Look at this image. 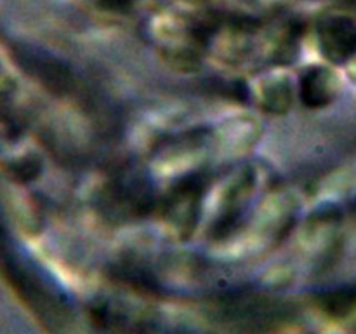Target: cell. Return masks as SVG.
Here are the masks:
<instances>
[{
	"label": "cell",
	"instance_id": "6da1fadb",
	"mask_svg": "<svg viewBox=\"0 0 356 334\" xmlns=\"http://www.w3.org/2000/svg\"><path fill=\"white\" fill-rule=\"evenodd\" d=\"M353 42V30L344 19H330L320 28V45L329 58L344 56Z\"/></svg>",
	"mask_w": 356,
	"mask_h": 334
},
{
	"label": "cell",
	"instance_id": "7a4b0ae2",
	"mask_svg": "<svg viewBox=\"0 0 356 334\" xmlns=\"http://www.w3.org/2000/svg\"><path fill=\"white\" fill-rule=\"evenodd\" d=\"M327 84H329V77H327V73L323 72V70H309V72L302 77V101H305L309 108L322 106V104L329 100Z\"/></svg>",
	"mask_w": 356,
	"mask_h": 334
},
{
	"label": "cell",
	"instance_id": "3957f363",
	"mask_svg": "<svg viewBox=\"0 0 356 334\" xmlns=\"http://www.w3.org/2000/svg\"><path fill=\"white\" fill-rule=\"evenodd\" d=\"M103 6L110 7V9H122V7H127L129 3H132L134 0H99Z\"/></svg>",
	"mask_w": 356,
	"mask_h": 334
}]
</instances>
